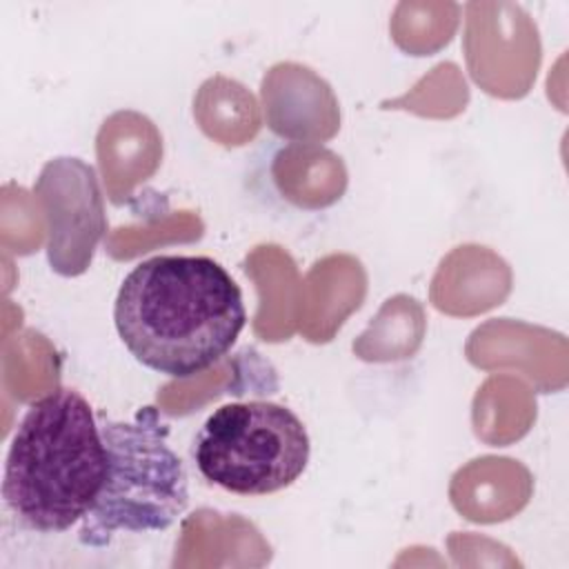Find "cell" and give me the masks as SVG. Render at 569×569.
<instances>
[{"mask_svg": "<svg viewBox=\"0 0 569 569\" xmlns=\"http://www.w3.org/2000/svg\"><path fill=\"white\" fill-rule=\"evenodd\" d=\"M247 322L242 291L209 256H153L122 280L113 325L147 369L189 378L218 362Z\"/></svg>", "mask_w": 569, "mask_h": 569, "instance_id": "6da1fadb", "label": "cell"}, {"mask_svg": "<svg viewBox=\"0 0 569 569\" xmlns=\"http://www.w3.org/2000/svg\"><path fill=\"white\" fill-rule=\"evenodd\" d=\"M107 469V445L89 400L60 387L22 416L4 460L2 500L22 527L62 533L89 513Z\"/></svg>", "mask_w": 569, "mask_h": 569, "instance_id": "7a4b0ae2", "label": "cell"}, {"mask_svg": "<svg viewBox=\"0 0 569 569\" xmlns=\"http://www.w3.org/2000/svg\"><path fill=\"white\" fill-rule=\"evenodd\" d=\"M98 420L109 469L100 496L80 520L78 542L107 547L118 533L169 529L189 505V478L167 442L169 427L158 409L142 407L131 420Z\"/></svg>", "mask_w": 569, "mask_h": 569, "instance_id": "3957f363", "label": "cell"}, {"mask_svg": "<svg viewBox=\"0 0 569 569\" xmlns=\"http://www.w3.org/2000/svg\"><path fill=\"white\" fill-rule=\"evenodd\" d=\"M311 440L305 422L269 400L227 402L200 427L191 456L198 473L229 493L269 496L307 469Z\"/></svg>", "mask_w": 569, "mask_h": 569, "instance_id": "277c9868", "label": "cell"}, {"mask_svg": "<svg viewBox=\"0 0 569 569\" xmlns=\"http://www.w3.org/2000/svg\"><path fill=\"white\" fill-rule=\"evenodd\" d=\"M49 222V264L60 276H80L104 236L107 220L98 178L80 158L49 160L33 184Z\"/></svg>", "mask_w": 569, "mask_h": 569, "instance_id": "5b68a950", "label": "cell"}]
</instances>
